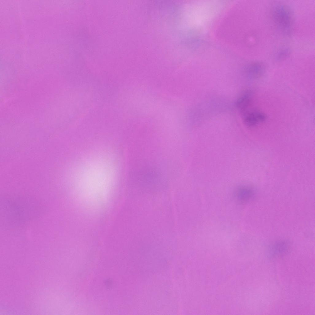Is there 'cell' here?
I'll use <instances>...</instances> for the list:
<instances>
[{
    "label": "cell",
    "instance_id": "1",
    "mask_svg": "<svg viewBox=\"0 0 315 315\" xmlns=\"http://www.w3.org/2000/svg\"><path fill=\"white\" fill-rule=\"evenodd\" d=\"M272 15L275 22L282 30L288 33L291 28V17L288 9L282 5L274 6Z\"/></svg>",
    "mask_w": 315,
    "mask_h": 315
},
{
    "label": "cell",
    "instance_id": "2",
    "mask_svg": "<svg viewBox=\"0 0 315 315\" xmlns=\"http://www.w3.org/2000/svg\"><path fill=\"white\" fill-rule=\"evenodd\" d=\"M266 118V116L264 113L259 111H253L245 114L243 122L246 126L252 127L265 122Z\"/></svg>",
    "mask_w": 315,
    "mask_h": 315
},
{
    "label": "cell",
    "instance_id": "3",
    "mask_svg": "<svg viewBox=\"0 0 315 315\" xmlns=\"http://www.w3.org/2000/svg\"><path fill=\"white\" fill-rule=\"evenodd\" d=\"M248 77L253 79H258L262 77L265 72L263 65L259 62L253 63L249 65L246 69Z\"/></svg>",
    "mask_w": 315,
    "mask_h": 315
},
{
    "label": "cell",
    "instance_id": "4",
    "mask_svg": "<svg viewBox=\"0 0 315 315\" xmlns=\"http://www.w3.org/2000/svg\"><path fill=\"white\" fill-rule=\"evenodd\" d=\"M237 198L241 202H246L250 200L253 197L254 191L250 187L242 186L238 187L236 192Z\"/></svg>",
    "mask_w": 315,
    "mask_h": 315
},
{
    "label": "cell",
    "instance_id": "5",
    "mask_svg": "<svg viewBox=\"0 0 315 315\" xmlns=\"http://www.w3.org/2000/svg\"><path fill=\"white\" fill-rule=\"evenodd\" d=\"M253 93L250 90L245 91L237 100L236 105L240 111L244 113L251 104Z\"/></svg>",
    "mask_w": 315,
    "mask_h": 315
},
{
    "label": "cell",
    "instance_id": "6",
    "mask_svg": "<svg viewBox=\"0 0 315 315\" xmlns=\"http://www.w3.org/2000/svg\"><path fill=\"white\" fill-rule=\"evenodd\" d=\"M287 249L286 243L283 241H279L275 243L272 245L271 249L272 252L275 253H280L283 252Z\"/></svg>",
    "mask_w": 315,
    "mask_h": 315
}]
</instances>
